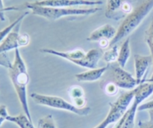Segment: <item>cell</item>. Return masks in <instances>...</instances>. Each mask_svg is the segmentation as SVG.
Returning <instances> with one entry per match:
<instances>
[{"label": "cell", "instance_id": "28", "mask_svg": "<svg viewBox=\"0 0 153 128\" xmlns=\"http://www.w3.org/2000/svg\"><path fill=\"white\" fill-rule=\"evenodd\" d=\"M99 43H100V46H101L102 48H108L109 44H110V41L107 40H101V41H100Z\"/></svg>", "mask_w": 153, "mask_h": 128}, {"label": "cell", "instance_id": "30", "mask_svg": "<svg viewBox=\"0 0 153 128\" xmlns=\"http://www.w3.org/2000/svg\"><path fill=\"white\" fill-rule=\"evenodd\" d=\"M149 118H150V121H153V109H149Z\"/></svg>", "mask_w": 153, "mask_h": 128}, {"label": "cell", "instance_id": "9", "mask_svg": "<svg viewBox=\"0 0 153 128\" xmlns=\"http://www.w3.org/2000/svg\"><path fill=\"white\" fill-rule=\"evenodd\" d=\"M21 22H19L0 43V53H6L13 49L28 46L30 37L27 33H19Z\"/></svg>", "mask_w": 153, "mask_h": 128}, {"label": "cell", "instance_id": "14", "mask_svg": "<svg viewBox=\"0 0 153 128\" xmlns=\"http://www.w3.org/2000/svg\"><path fill=\"white\" fill-rule=\"evenodd\" d=\"M107 70L108 65L98 68L89 69V70L76 74L75 76L79 82H95L102 77Z\"/></svg>", "mask_w": 153, "mask_h": 128}, {"label": "cell", "instance_id": "23", "mask_svg": "<svg viewBox=\"0 0 153 128\" xmlns=\"http://www.w3.org/2000/svg\"><path fill=\"white\" fill-rule=\"evenodd\" d=\"M0 66L9 69L12 66V62L6 53H0Z\"/></svg>", "mask_w": 153, "mask_h": 128}, {"label": "cell", "instance_id": "29", "mask_svg": "<svg viewBox=\"0 0 153 128\" xmlns=\"http://www.w3.org/2000/svg\"><path fill=\"white\" fill-rule=\"evenodd\" d=\"M126 112H127V111H126ZM126 117V112L125 115H124L123 116V118H121V119L120 120V121H118L117 123V124H116V125H115L114 128H121V127H122V125H123V124L124 121H125Z\"/></svg>", "mask_w": 153, "mask_h": 128}, {"label": "cell", "instance_id": "16", "mask_svg": "<svg viewBox=\"0 0 153 128\" xmlns=\"http://www.w3.org/2000/svg\"><path fill=\"white\" fill-rule=\"evenodd\" d=\"M131 55V48H130V38L127 37L125 41L121 45L119 51V56L117 58V63L121 67L124 68L126 65Z\"/></svg>", "mask_w": 153, "mask_h": 128}, {"label": "cell", "instance_id": "12", "mask_svg": "<svg viewBox=\"0 0 153 128\" xmlns=\"http://www.w3.org/2000/svg\"><path fill=\"white\" fill-rule=\"evenodd\" d=\"M134 61L135 78L139 85L146 81V73L152 63H153L152 58L150 55H141L139 54H135L134 55Z\"/></svg>", "mask_w": 153, "mask_h": 128}, {"label": "cell", "instance_id": "26", "mask_svg": "<svg viewBox=\"0 0 153 128\" xmlns=\"http://www.w3.org/2000/svg\"><path fill=\"white\" fill-rule=\"evenodd\" d=\"M138 127L139 128H153V121H138Z\"/></svg>", "mask_w": 153, "mask_h": 128}, {"label": "cell", "instance_id": "32", "mask_svg": "<svg viewBox=\"0 0 153 128\" xmlns=\"http://www.w3.org/2000/svg\"><path fill=\"white\" fill-rule=\"evenodd\" d=\"M73 1H82V0H73Z\"/></svg>", "mask_w": 153, "mask_h": 128}, {"label": "cell", "instance_id": "18", "mask_svg": "<svg viewBox=\"0 0 153 128\" xmlns=\"http://www.w3.org/2000/svg\"><path fill=\"white\" fill-rule=\"evenodd\" d=\"M118 56H119V49H118V45L116 44L108 47V49L103 53L102 58L108 64H111L117 61Z\"/></svg>", "mask_w": 153, "mask_h": 128}, {"label": "cell", "instance_id": "31", "mask_svg": "<svg viewBox=\"0 0 153 128\" xmlns=\"http://www.w3.org/2000/svg\"><path fill=\"white\" fill-rule=\"evenodd\" d=\"M145 82H153V73L152 75L151 76V77L149 79H146Z\"/></svg>", "mask_w": 153, "mask_h": 128}, {"label": "cell", "instance_id": "24", "mask_svg": "<svg viewBox=\"0 0 153 128\" xmlns=\"http://www.w3.org/2000/svg\"><path fill=\"white\" fill-rule=\"evenodd\" d=\"M8 115L7 106L5 105H0V127L2 125L4 121H7Z\"/></svg>", "mask_w": 153, "mask_h": 128}, {"label": "cell", "instance_id": "8", "mask_svg": "<svg viewBox=\"0 0 153 128\" xmlns=\"http://www.w3.org/2000/svg\"><path fill=\"white\" fill-rule=\"evenodd\" d=\"M153 93V82H143L135 88V94L131 107L127 110L126 117L121 128H134L137 108L143 100Z\"/></svg>", "mask_w": 153, "mask_h": 128}, {"label": "cell", "instance_id": "2", "mask_svg": "<svg viewBox=\"0 0 153 128\" xmlns=\"http://www.w3.org/2000/svg\"><path fill=\"white\" fill-rule=\"evenodd\" d=\"M23 8H28L31 10V13L37 16H42L46 19L55 21L58 19L70 16H88L96 13L101 8L98 7H91L87 8L82 7H40L32 5L30 2H26L19 6H10L5 7V11L8 10H18Z\"/></svg>", "mask_w": 153, "mask_h": 128}, {"label": "cell", "instance_id": "17", "mask_svg": "<svg viewBox=\"0 0 153 128\" xmlns=\"http://www.w3.org/2000/svg\"><path fill=\"white\" fill-rule=\"evenodd\" d=\"M7 121L10 122L14 123L19 128H35L33 125V123L28 119V117L25 114H19L15 116L8 115L7 118Z\"/></svg>", "mask_w": 153, "mask_h": 128}, {"label": "cell", "instance_id": "11", "mask_svg": "<svg viewBox=\"0 0 153 128\" xmlns=\"http://www.w3.org/2000/svg\"><path fill=\"white\" fill-rule=\"evenodd\" d=\"M30 4L40 7H74L75 6H97L102 4L100 0H82V1H73V0H40L33 1Z\"/></svg>", "mask_w": 153, "mask_h": 128}, {"label": "cell", "instance_id": "6", "mask_svg": "<svg viewBox=\"0 0 153 128\" xmlns=\"http://www.w3.org/2000/svg\"><path fill=\"white\" fill-rule=\"evenodd\" d=\"M135 88L123 92L113 103H110L109 110L106 118L94 128H106L109 124L118 122L123 118L131 102L134 100Z\"/></svg>", "mask_w": 153, "mask_h": 128}, {"label": "cell", "instance_id": "27", "mask_svg": "<svg viewBox=\"0 0 153 128\" xmlns=\"http://www.w3.org/2000/svg\"><path fill=\"white\" fill-rule=\"evenodd\" d=\"M4 12H5V7L4 6L2 0H0V20L1 22H4L5 20Z\"/></svg>", "mask_w": 153, "mask_h": 128}, {"label": "cell", "instance_id": "22", "mask_svg": "<svg viewBox=\"0 0 153 128\" xmlns=\"http://www.w3.org/2000/svg\"><path fill=\"white\" fill-rule=\"evenodd\" d=\"M118 87L111 82H108L104 85V91L108 96H114L118 93Z\"/></svg>", "mask_w": 153, "mask_h": 128}, {"label": "cell", "instance_id": "4", "mask_svg": "<svg viewBox=\"0 0 153 128\" xmlns=\"http://www.w3.org/2000/svg\"><path fill=\"white\" fill-rule=\"evenodd\" d=\"M43 53L50 54L55 56L61 57L64 59L71 61L73 64L88 69L97 68L100 58L102 57L103 52L101 49H91L88 52H85L82 49H76L67 52L55 50L49 48H43L40 49Z\"/></svg>", "mask_w": 153, "mask_h": 128}, {"label": "cell", "instance_id": "10", "mask_svg": "<svg viewBox=\"0 0 153 128\" xmlns=\"http://www.w3.org/2000/svg\"><path fill=\"white\" fill-rule=\"evenodd\" d=\"M132 0H107L105 15L108 19L120 20L133 10Z\"/></svg>", "mask_w": 153, "mask_h": 128}, {"label": "cell", "instance_id": "5", "mask_svg": "<svg viewBox=\"0 0 153 128\" xmlns=\"http://www.w3.org/2000/svg\"><path fill=\"white\" fill-rule=\"evenodd\" d=\"M31 97L37 104L54 108V109L68 111L80 116H87L91 113V107L85 106L83 108H78L73 103H69L64 99L57 96L45 95V94L34 92L31 94Z\"/></svg>", "mask_w": 153, "mask_h": 128}, {"label": "cell", "instance_id": "21", "mask_svg": "<svg viewBox=\"0 0 153 128\" xmlns=\"http://www.w3.org/2000/svg\"><path fill=\"white\" fill-rule=\"evenodd\" d=\"M37 126L38 128H57L55 120L51 115L40 118L37 122Z\"/></svg>", "mask_w": 153, "mask_h": 128}, {"label": "cell", "instance_id": "13", "mask_svg": "<svg viewBox=\"0 0 153 128\" xmlns=\"http://www.w3.org/2000/svg\"><path fill=\"white\" fill-rule=\"evenodd\" d=\"M117 34V29L110 24H105L99 27L91 33L87 40L88 41H101L107 40L111 41Z\"/></svg>", "mask_w": 153, "mask_h": 128}, {"label": "cell", "instance_id": "1", "mask_svg": "<svg viewBox=\"0 0 153 128\" xmlns=\"http://www.w3.org/2000/svg\"><path fill=\"white\" fill-rule=\"evenodd\" d=\"M8 75L24 114L32 122L27 100V86L29 82V75L19 49L14 50V59L12 62V66L8 69Z\"/></svg>", "mask_w": 153, "mask_h": 128}, {"label": "cell", "instance_id": "7", "mask_svg": "<svg viewBox=\"0 0 153 128\" xmlns=\"http://www.w3.org/2000/svg\"><path fill=\"white\" fill-rule=\"evenodd\" d=\"M105 80L114 83L118 88L130 91L138 85L136 78L124 70L117 62L108 64V70L105 73Z\"/></svg>", "mask_w": 153, "mask_h": 128}, {"label": "cell", "instance_id": "15", "mask_svg": "<svg viewBox=\"0 0 153 128\" xmlns=\"http://www.w3.org/2000/svg\"><path fill=\"white\" fill-rule=\"evenodd\" d=\"M68 94L72 100V103L78 108L85 107L86 104L85 91L80 85H72L67 90Z\"/></svg>", "mask_w": 153, "mask_h": 128}, {"label": "cell", "instance_id": "19", "mask_svg": "<svg viewBox=\"0 0 153 128\" xmlns=\"http://www.w3.org/2000/svg\"><path fill=\"white\" fill-rule=\"evenodd\" d=\"M28 13H29V12L28 11H26L25 12V13H23L22 15H20L17 19H15L13 22H11L10 25H8L7 26H6L5 28H4L3 29H1V31H0V43L3 41V40L5 38L6 36H7V34L11 31V30L13 29V28H14V27L16 26L19 22H22V21L23 20L24 18H25Z\"/></svg>", "mask_w": 153, "mask_h": 128}, {"label": "cell", "instance_id": "3", "mask_svg": "<svg viewBox=\"0 0 153 128\" xmlns=\"http://www.w3.org/2000/svg\"><path fill=\"white\" fill-rule=\"evenodd\" d=\"M152 8L153 0H140L137 5L124 18L119 28L117 29L116 35L110 41L109 47L117 44L125 37H128L140 25Z\"/></svg>", "mask_w": 153, "mask_h": 128}, {"label": "cell", "instance_id": "20", "mask_svg": "<svg viewBox=\"0 0 153 128\" xmlns=\"http://www.w3.org/2000/svg\"><path fill=\"white\" fill-rule=\"evenodd\" d=\"M144 40L150 51V55L152 56L153 61V16L149 27L145 31Z\"/></svg>", "mask_w": 153, "mask_h": 128}, {"label": "cell", "instance_id": "25", "mask_svg": "<svg viewBox=\"0 0 153 128\" xmlns=\"http://www.w3.org/2000/svg\"><path fill=\"white\" fill-rule=\"evenodd\" d=\"M151 109H153V100L143 103V104H140L137 108V111L149 110Z\"/></svg>", "mask_w": 153, "mask_h": 128}]
</instances>
